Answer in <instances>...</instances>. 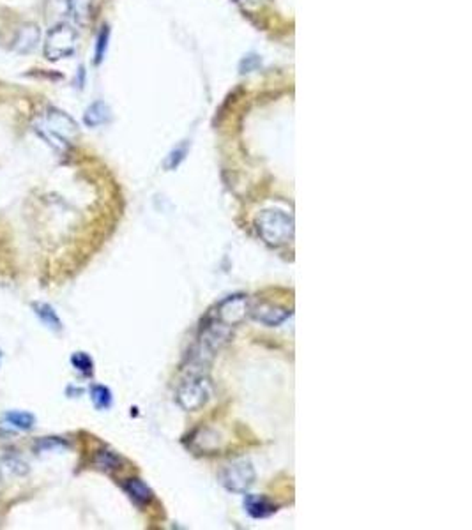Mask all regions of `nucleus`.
I'll return each instance as SVG.
<instances>
[{
	"instance_id": "nucleus-9",
	"label": "nucleus",
	"mask_w": 472,
	"mask_h": 530,
	"mask_svg": "<svg viewBox=\"0 0 472 530\" xmlns=\"http://www.w3.org/2000/svg\"><path fill=\"white\" fill-rule=\"evenodd\" d=\"M244 507L253 518H266L276 511V505L271 504L266 497H260V495H246Z\"/></svg>"
},
{
	"instance_id": "nucleus-10",
	"label": "nucleus",
	"mask_w": 472,
	"mask_h": 530,
	"mask_svg": "<svg viewBox=\"0 0 472 530\" xmlns=\"http://www.w3.org/2000/svg\"><path fill=\"white\" fill-rule=\"evenodd\" d=\"M124 490L137 505H145L152 500V490L142 479H128Z\"/></svg>"
},
{
	"instance_id": "nucleus-7",
	"label": "nucleus",
	"mask_w": 472,
	"mask_h": 530,
	"mask_svg": "<svg viewBox=\"0 0 472 530\" xmlns=\"http://www.w3.org/2000/svg\"><path fill=\"white\" fill-rule=\"evenodd\" d=\"M41 41V30L36 23H25L16 32L15 41H13V50L20 55L32 53Z\"/></svg>"
},
{
	"instance_id": "nucleus-4",
	"label": "nucleus",
	"mask_w": 472,
	"mask_h": 530,
	"mask_svg": "<svg viewBox=\"0 0 472 530\" xmlns=\"http://www.w3.org/2000/svg\"><path fill=\"white\" fill-rule=\"evenodd\" d=\"M76 30L68 23H58L54 29L48 30L44 37V55L48 61H61L68 58L76 50Z\"/></svg>"
},
{
	"instance_id": "nucleus-2",
	"label": "nucleus",
	"mask_w": 472,
	"mask_h": 530,
	"mask_svg": "<svg viewBox=\"0 0 472 530\" xmlns=\"http://www.w3.org/2000/svg\"><path fill=\"white\" fill-rule=\"evenodd\" d=\"M259 234L267 244L283 246L294 237V220L280 209H267L256 217Z\"/></svg>"
},
{
	"instance_id": "nucleus-8",
	"label": "nucleus",
	"mask_w": 472,
	"mask_h": 530,
	"mask_svg": "<svg viewBox=\"0 0 472 530\" xmlns=\"http://www.w3.org/2000/svg\"><path fill=\"white\" fill-rule=\"evenodd\" d=\"M253 318L260 324L266 325H280L290 317V311L287 308H280V306H273V304H262L259 308H253L251 310Z\"/></svg>"
},
{
	"instance_id": "nucleus-14",
	"label": "nucleus",
	"mask_w": 472,
	"mask_h": 530,
	"mask_svg": "<svg viewBox=\"0 0 472 530\" xmlns=\"http://www.w3.org/2000/svg\"><path fill=\"white\" fill-rule=\"evenodd\" d=\"M120 463H123V458L113 451H108V449H103L96 455V465H98V469L106 470V472L120 469Z\"/></svg>"
},
{
	"instance_id": "nucleus-6",
	"label": "nucleus",
	"mask_w": 472,
	"mask_h": 530,
	"mask_svg": "<svg viewBox=\"0 0 472 530\" xmlns=\"http://www.w3.org/2000/svg\"><path fill=\"white\" fill-rule=\"evenodd\" d=\"M251 311L249 308V301L246 296H230L225 301H221L218 304L216 311H214V317L218 318L223 324L234 327L235 324H241L246 318V315Z\"/></svg>"
},
{
	"instance_id": "nucleus-5",
	"label": "nucleus",
	"mask_w": 472,
	"mask_h": 530,
	"mask_svg": "<svg viewBox=\"0 0 472 530\" xmlns=\"http://www.w3.org/2000/svg\"><path fill=\"white\" fill-rule=\"evenodd\" d=\"M221 483L234 493H246L255 483V469L248 460H239L221 472Z\"/></svg>"
},
{
	"instance_id": "nucleus-3",
	"label": "nucleus",
	"mask_w": 472,
	"mask_h": 530,
	"mask_svg": "<svg viewBox=\"0 0 472 530\" xmlns=\"http://www.w3.org/2000/svg\"><path fill=\"white\" fill-rule=\"evenodd\" d=\"M211 396H213V384L202 373H193L177 389V403L190 412L202 408Z\"/></svg>"
},
{
	"instance_id": "nucleus-11",
	"label": "nucleus",
	"mask_w": 472,
	"mask_h": 530,
	"mask_svg": "<svg viewBox=\"0 0 472 530\" xmlns=\"http://www.w3.org/2000/svg\"><path fill=\"white\" fill-rule=\"evenodd\" d=\"M110 108L103 101H96L85 110V115H83V122L89 127H98L103 126L110 120Z\"/></svg>"
},
{
	"instance_id": "nucleus-12",
	"label": "nucleus",
	"mask_w": 472,
	"mask_h": 530,
	"mask_svg": "<svg viewBox=\"0 0 472 530\" xmlns=\"http://www.w3.org/2000/svg\"><path fill=\"white\" fill-rule=\"evenodd\" d=\"M32 310L34 313L37 315L41 322L46 325L48 329L51 331H62V322L61 318L57 317V313L54 311V308L46 303H32Z\"/></svg>"
},
{
	"instance_id": "nucleus-19",
	"label": "nucleus",
	"mask_w": 472,
	"mask_h": 530,
	"mask_svg": "<svg viewBox=\"0 0 472 530\" xmlns=\"http://www.w3.org/2000/svg\"><path fill=\"white\" fill-rule=\"evenodd\" d=\"M184 152H186V147L179 149V151H175V152H172V158H170V161H168V168H173V166L179 165L180 159L184 158Z\"/></svg>"
},
{
	"instance_id": "nucleus-16",
	"label": "nucleus",
	"mask_w": 472,
	"mask_h": 530,
	"mask_svg": "<svg viewBox=\"0 0 472 530\" xmlns=\"http://www.w3.org/2000/svg\"><path fill=\"white\" fill-rule=\"evenodd\" d=\"M6 419H8L9 424L20 429H30L34 426V415L27 414V412H8Z\"/></svg>"
},
{
	"instance_id": "nucleus-13",
	"label": "nucleus",
	"mask_w": 472,
	"mask_h": 530,
	"mask_svg": "<svg viewBox=\"0 0 472 530\" xmlns=\"http://www.w3.org/2000/svg\"><path fill=\"white\" fill-rule=\"evenodd\" d=\"M90 6H92V0H68L69 15L76 23H85L89 20Z\"/></svg>"
},
{
	"instance_id": "nucleus-21",
	"label": "nucleus",
	"mask_w": 472,
	"mask_h": 530,
	"mask_svg": "<svg viewBox=\"0 0 472 530\" xmlns=\"http://www.w3.org/2000/svg\"><path fill=\"white\" fill-rule=\"evenodd\" d=\"M0 359H2V352H0Z\"/></svg>"
},
{
	"instance_id": "nucleus-17",
	"label": "nucleus",
	"mask_w": 472,
	"mask_h": 530,
	"mask_svg": "<svg viewBox=\"0 0 472 530\" xmlns=\"http://www.w3.org/2000/svg\"><path fill=\"white\" fill-rule=\"evenodd\" d=\"M108 39H110V29L108 25L103 27L98 34V41H96V53H94V62L96 64H101L103 58H105L106 48H108Z\"/></svg>"
},
{
	"instance_id": "nucleus-15",
	"label": "nucleus",
	"mask_w": 472,
	"mask_h": 530,
	"mask_svg": "<svg viewBox=\"0 0 472 530\" xmlns=\"http://www.w3.org/2000/svg\"><path fill=\"white\" fill-rule=\"evenodd\" d=\"M90 398H92L94 405L99 410H105V408H110L112 405V393H110L108 387L105 386H94L90 389Z\"/></svg>"
},
{
	"instance_id": "nucleus-18",
	"label": "nucleus",
	"mask_w": 472,
	"mask_h": 530,
	"mask_svg": "<svg viewBox=\"0 0 472 530\" xmlns=\"http://www.w3.org/2000/svg\"><path fill=\"white\" fill-rule=\"evenodd\" d=\"M71 365L75 366L80 373H83V375H90V373H92V366H94L92 359H90L87 353H83V352L73 353Z\"/></svg>"
},
{
	"instance_id": "nucleus-1",
	"label": "nucleus",
	"mask_w": 472,
	"mask_h": 530,
	"mask_svg": "<svg viewBox=\"0 0 472 530\" xmlns=\"http://www.w3.org/2000/svg\"><path fill=\"white\" fill-rule=\"evenodd\" d=\"M37 131L41 133V137L46 138L48 144H51L58 151H66L69 140H73L78 134V126L62 110L48 108L44 113L43 124L37 126Z\"/></svg>"
},
{
	"instance_id": "nucleus-20",
	"label": "nucleus",
	"mask_w": 472,
	"mask_h": 530,
	"mask_svg": "<svg viewBox=\"0 0 472 530\" xmlns=\"http://www.w3.org/2000/svg\"><path fill=\"white\" fill-rule=\"evenodd\" d=\"M244 2H251V4H256V2H260V0H244Z\"/></svg>"
}]
</instances>
